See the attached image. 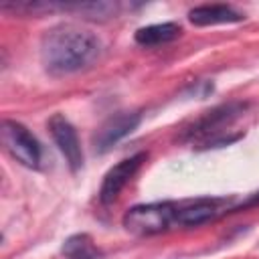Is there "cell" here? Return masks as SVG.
<instances>
[{
	"instance_id": "5b68a950",
	"label": "cell",
	"mask_w": 259,
	"mask_h": 259,
	"mask_svg": "<svg viewBox=\"0 0 259 259\" xmlns=\"http://www.w3.org/2000/svg\"><path fill=\"white\" fill-rule=\"evenodd\" d=\"M142 121V115L138 111H119L111 117H107L99 130L93 136V146L99 154L111 150L119 140H123L125 136H130Z\"/></svg>"
},
{
	"instance_id": "6da1fadb",
	"label": "cell",
	"mask_w": 259,
	"mask_h": 259,
	"mask_svg": "<svg viewBox=\"0 0 259 259\" xmlns=\"http://www.w3.org/2000/svg\"><path fill=\"white\" fill-rule=\"evenodd\" d=\"M101 53L99 38L77 24H59L49 28L40 38V63L55 75H71L91 67Z\"/></svg>"
},
{
	"instance_id": "52a82bcc",
	"label": "cell",
	"mask_w": 259,
	"mask_h": 259,
	"mask_svg": "<svg viewBox=\"0 0 259 259\" xmlns=\"http://www.w3.org/2000/svg\"><path fill=\"white\" fill-rule=\"evenodd\" d=\"M148 156L144 152L132 156V158H125L121 162H117L115 166H111L107 170V174L103 176V182H101V188H99V200L103 204H109L113 202L119 192L125 188V184L134 178V174L138 172V168L142 166V162L146 160Z\"/></svg>"
},
{
	"instance_id": "7c38bea8",
	"label": "cell",
	"mask_w": 259,
	"mask_h": 259,
	"mask_svg": "<svg viewBox=\"0 0 259 259\" xmlns=\"http://www.w3.org/2000/svg\"><path fill=\"white\" fill-rule=\"evenodd\" d=\"M61 8L77 12L85 18H93V20H105L117 12L115 2H79V4H63Z\"/></svg>"
},
{
	"instance_id": "277c9868",
	"label": "cell",
	"mask_w": 259,
	"mask_h": 259,
	"mask_svg": "<svg viewBox=\"0 0 259 259\" xmlns=\"http://www.w3.org/2000/svg\"><path fill=\"white\" fill-rule=\"evenodd\" d=\"M245 111V105L243 103H227V105H221L212 111H208L202 119L196 121V125H192V130L188 132L190 138H202L204 140V148H210V146H223V144H229V142H235L237 138H229L225 136L223 127L231 125L241 113Z\"/></svg>"
},
{
	"instance_id": "3957f363",
	"label": "cell",
	"mask_w": 259,
	"mask_h": 259,
	"mask_svg": "<svg viewBox=\"0 0 259 259\" xmlns=\"http://www.w3.org/2000/svg\"><path fill=\"white\" fill-rule=\"evenodd\" d=\"M0 140L4 150L22 166L26 168H40V160H42V150L38 140L28 132V127H24L22 123L14 121V119H4L0 125Z\"/></svg>"
},
{
	"instance_id": "30bf717a",
	"label": "cell",
	"mask_w": 259,
	"mask_h": 259,
	"mask_svg": "<svg viewBox=\"0 0 259 259\" xmlns=\"http://www.w3.org/2000/svg\"><path fill=\"white\" fill-rule=\"evenodd\" d=\"M217 204H219L217 198H198L196 202H192V204H188L184 208H178L176 223L184 225V227L202 225V223L210 221L217 214Z\"/></svg>"
},
{
	"instance_id": "8992f818",
	"label": "cell",
	"mask_w": 259,
	"mask_h": 259,
	"mask_svg": "<svg viewBox=\"0 0 259 259\" xmlns=\"http://www.w3.org/2000/svg\"><path fill=\"white\" fill-rule=\"evenodd\" d=\"M49 132L59 148V152L63 154L65 162L69 164V168L75 172L83 166V150H81V142L77 138V132L75 127L71 125V121L61 115V113H55L51 119H49Z\"/></svg>"
},
{
	"instance_id": "7a4b0ae2",
	"label": "cell",
	"mask_w": 259,
	"mask_h": 259,
	"mask_svg": "<svg viewBox=\"0 0 259 259\" xmlns=\"http://www.w3.org/2000/svg\"><path fill=\"white\" fill-rule=\"evenodd\" d=\"M178 206L174 202H148L136 204L123 214V227L127 233L138 237L164 233L172 223H176Z\"/></svg>"
},
{
	"instance_id": "9c48e42d",
	"label": "cell",
	"mask_w": 259,
	"mask_h": 259,
	"mask_svg": "<svg viewBox=\"0 0 259 259\" xmlns=\"http://www.w3.org/2000/svg\"><path fill=\"white\" fill-rule=\"evenodd\" d=\"M180 32H182L180 24H176V22H160V24H150V26L138 28L134 38L142 47H158V45L172 42L174 38L180 36Z\"/></svg>"
},
{
	"instance_id": "8fae6325",
	"label": "cell",
	"mask_w": 259,
	"mask_h": 259,
	"mask_svg": "<svg viewBox=\"0 0 259 259\" xmlns=\"http://www.w3.org/2000/svg\"><path fill=\"white\" fill-rule=\"evenodd\" d=\"M61 253L65 259H101V249L87 233H77L65 239Z\"/></svg>"
},
{
	"instance_id": "ba28073f",
	"label": "cell",
	"mask_w": 259,
	"mask_h": 259,
	"mask_svg": "<svg viewBox=\"0 0 259 259\" xmlns=\"http://www.w3.org/2000/svg\"><path fill=\"white\" fill-rule=\"evenodd\" d=\"M245 16L227 4H202L188 12V20L196 26H212V24H229L241 22Z\"/></svg>"
}]
</instances>
